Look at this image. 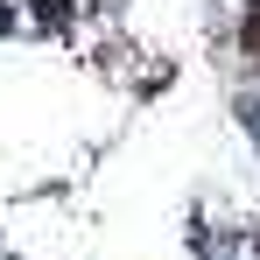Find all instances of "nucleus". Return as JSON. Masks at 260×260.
Returning <instances> with one entry per match:
<instances>
[{
	"instance_id": "1",
	"label": "nucleus",
	"mask_w": 260,
	"mask_h": 260,
	"mask_svg": "<svg viewBox=\"0 0 260 260\" xmlns=\"http://www.w3.org/2000/svg\"><path fill=\"white\" fill-rule=\"evenodd\" d=\"M28 7H36V14H43V21H56V28H63V21H71V0H28Z\"/></svg>"
},
{
	"instance_id": "2",
	"label": "nucleus",
	"mask_w": 260,
	"mask_h": 260,
	"mask_svg": "<svg viewBox=\"0 0 260 260\" xmlns=\"http://www.w3.org/2000/svg\"><path fill=\"white\" fill-rule=\"evenodd\" d=\"M7 28H14V14H7V7H0V36H7Z\"/></svg>"
}]
</instances>
